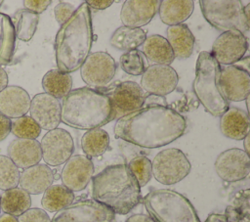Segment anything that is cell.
I'll return each mask as SVG.
<instances>
[{"mask_svg":"<svg viewBox=\"0 0 250 222\" xmlns=\"http://www.w3.org/2000/svg\"><path fill=\"white\" fill-rule=\"evenodd\" d=\"M187 120L167 105H146L117 119L114 135L141 148L155 149L182 137Z\"/></svg>","mask_w":250,"mask_h":222,"instance_id":"cell-1","label":"cell"},{"mask_svg":"<svg viewBox=\"0 0 250 222\" xmlns=\"http://www.w3.org/2000/svg\"><path fill=\"white\" fill-rule=\"evenodd\" d=\"M93 44L91 10L83 2L61 25L55 38V59L58 69L70 73L82 66Z\"/></svg>","mask_w":250,"mask_h":222,"instance_id":"cell-2","label":"cell"},{"mask_svg":"<svg viewBox=\"0 0 250 222\" xmlns=\"http://www.w3.org/2000/svg\"><path fill=\"white\" fill-rule=\"evenodd\" d=\"M94 200L114 214L125 215L141 201V187L126 164L106 166L92 180Z\"/></svg>","mask_w":250,"mask_h":222,"instance_id":"cell-3","label":"cell"},{"mask_svg":"<svg viewBox=\"0 0 250 222\" xmlns=\"http://www.w3.org/2000/svg\"><path fill=\"white\" fill-rule=\"evenodd\" d=\"M113 119L110 101L102 90L76 88L71 90L61 104V121L75 129L101 128Z\"/></svg>","mask_w":250,"mask_h":222,"instance_id":"cell-4","label":"cell"},{"mask_svg":"<svg viewBox=\"0 0 250 222\" xmlns=\"http://www.w3.org/2000/svg\"><path fill=\"white\" fill-rule=\"evenodd\" d=\"M220 70L221 66L209 52L199 53L192 89L199 103L213 116H221L229 108L221 91Z\"/></svg>","mask_w":250,"mask_h":222,"instance_id":"cell-5","label":"cell"},{"mask_svg":"<svg viewBox=\"0 0 250 222\" xmlns=\"http://www.w3.org/2000/svg\"><path fill=\"white\" fill-rule=\"evenodd\" d=\"M143 201L154 222H201L191 202L174 190L153 189Z\"/></svg>","mask_w":250,"mask_h":222,"instance_id":"cell-6","label":"cell"},{"mask_svg":"<svg viewBox=\"0 0 250 222\" xmlns=\"http://www.w3.org/2000/svg\"><path fill=\"white\" fill-rule=\"evenodd\" d=\"M199 6L204 19L218 30L239 31L246 36L249 32V20L244 6L239 0H200Z\"/></svg>","mask_w":250,"mask_h":222,"instance_id":"cell-7","label":"cell"},{"mask_svg":"<svg viewBox=\"0 0 250 222\" xmlns=\"http://www.w3.org/2000/svg\"><path fill=\"white\" fill-rule=\"evenodd\" d=\"M191 165L183 151L168 148L160 151L151 161V173L154 179L163 185H173L185 179Z\"/></svg>","mask_w":250,"mask_h":222,"instance_id":"cell-8","label":"cell"},{"mask_svg":"<svg viewBox=\"0 0 250 222\" xmlns=\"http://www.w3.org/2000/svg\"><path fill=\"white\" fill-rule=\"evenodd\" d=\"M115 60L104 51L90 53L80 67L82 80L89 88L97 89L107 86L116 72Z\"/></svg>","mask_w":250,"mask_h":222,"instance_id":"cell-9","label":"cell"},{"mask_svg":"<svg viewBox=\"0 0 250 222\" xmlns=\"http://www.w3.org/2000/svg\"><path fill=\"white\" fill-rule=\"evenodd\" d=\"M103 92L110 101L114 119L144 107L146 98L144 91L135 81L115 82Z\"/></svg>","mask_w":250,"mask_h":222,"instance_id":"cell-10","label":"cell"},{"mask_svg":"<svg viewBox=\"0 0 250 222\" xmlns=\"http://www.w3.org/2000/svg\"><path fill=\"white\" fill-rule=\"evenodd\" d=\"M115 214L94 200L72 202L55 213L51 222H112Z\"/></svg>","mask_w":250,"mask_h":222,"instance_id":"cell-11","label":"cell"},{"mask_svg":"<svg viewBox=\"0 0 250 222\" xmlns=\"http://www.w3.org/2000/svg\"><path fill=\"white\" fill-rule=\"evenodd\" d=\"M42 159L48 166H60L65 163L74 152V141L68 131L55 128L48 131L40 142Z\"/></svg>","mask_w":250,"mask_h":222,"instance_id":"cell-12","label":"cell"},{"mask_svg":"<svg viewBox=\"0 0 250 222\" xmlns=\"http://www.w3.org/2000/svg\"><path fill=\"white\" fill-rule=\"evenodd\" d=\"M214 167L217 175L223 181L229 183L238 182L248 177L250 158L243 150L231 148L219 154Z\"/></svg>","mask_w":250,"mask_h":222,"instance_id":"cell-13","label":"cell"},{"mask_svg":"<svg viewBox=\"0 0 250 222\" xmlns=\"http://www.w3.org/2000/svg\"><path fill=\"white\" fill-rule=\"evenodd\" d=\"M248 49L247 37L239 31L221 33L213 42L211 55L219 65L231 66L243 59Z\"/></svg>","mask_w":250,"mask_h":222,"instance_id":"cell-14","label":"cell"},{"mask_svg":"<svg viewBox=\"0 0 250 222\" xmlns=\"http://www.w3.org/2000/svg\"><path fill=\"white\" fill-rule=\"evenodd\" d=\"M178 82L179 75L171 66L151 65L142 73L140 86L150 95L164 97L176 89Z\"/></svg>","mask_w":250,"mask_h":222,"instance_id":"cell-15","label":"cell"},{"mask_svg":"<svg viewBox=\"0 0 250 222\" xmlns=\"http://www.w3.org/2000/svg\"><path fill=\"white\" fill-rule=\"evenodd\" d=\"M220 87L228 102L244 101L250 93V73L236 65L221 67Z\"/></svg>","mask_w":250,"mask_h":222,"instance_id":"cell-16","label":"cell"},{"mask_svg":"<svg viewBox=\"0 0 250 222\" xmlns=\"http://www.w3.org/2000/svg\"><path fill=\"white\" fill-rule=\"evenodd\" d=\"M93 175L94 164L91 158L85 155H75L64 163L60 177L62 185L73 193L84 190Z\"/></svg>","mask_w":250,"mask_h":222,"instance_id":"cell-17","label":"cell"},{"mask_svg":"<svg viewBox=\"0 0 250 222\" xmlns=\"http://www.w3.org/2000/svg\"><path fill=\"white\" fill-rule=\"evenodd\" d=\"M30 117L44 130L58 128L61 121V102L59 99L43 92L36 94L30 102Z\"/></svg>","mask_w":250,"mask_h":222,"instance_id":"cell-18","label":"cell"},{"mask_svg":"<svg viewBox=\"0 0 250 222\" xmlns=\"http://www.w3.org/2000/svg\"><path fill=\"white\" fill-rule=\"evenodd\" d=\"M159 0H127L120 10V20L124 26L139 27L147 24L156 15Z\"/></svg>","mask_w":250,"mask_h":222,"instance_id":"cell-19","label":"cell"},{"mask_svg":"<svg viewBox=\"0 0 250 222\" xmlns=\"http://www.w3.org/2000/svg\"><path fill=\"white\" fill-rule=\"evenodd\" d=\"M30 96L25 89L10 85L0 91V113L8 118L25 115L30 108Z\"/></svg>","mask_w":250,"mask_h":222,"instance_id":"cell-20","label":"cell"},{"mask_svg":"<svg viewBox=\"0 0 250 222\" xmlns=\"http://www.w3.org/2000/svg\"><path fill=\"white\" fill-rule=\"evenodd\" d=\"M8 157L18 168L25 169L42 159L40 143L36 139H14L7 149Z\"/></svg>","mask_w":250,"mask_h":222,"instance_id":"cell-21","label":"cell"},{"mask_svg":"<svg viewBox=\"0 0 250 222\" xmlns=\"http://www.w3.org/2000/svg\"><path fill=\"white\" fill-rule=\"evenodd\" d=\"M54 171L43 163L30 166L22 170L20 175V188L29 195L44 193L54 182Z\"/></svg>","mask_w":250,"mask_h":222,"instance_id":"cell-22","label":"cell"},{"mask_svg":"<svg viewBox=\"0 0 250 222\" xmlns=\"http://www.w3.org/2000/svg\"><path fill=\"white\" fill-rule=\"evenodd\" d=\"M220 130L224 136L232 140H243L250 130L248 112L236 108H229L220 118Z\"/></svg>","mask_w":250,"mask_h":222,"instance_id":"cell-23","label":"cell"},{"mask_svg":"<svg viewBox=\"0 0 250 222\" xmlns=\"http://www.w3.org/2000/svg\"><path fill=\"white\" fill-rule=\"evenodd\" d=\"M166 34V39L175 58L185 60L191 56L194 49L195 38L187 24L181 23L171 25L167 28Z\"/></svg>","mask_w":250,"mask_h":222,"instance_id":"cell-24","label":"cell"},{"mask_svg":"<svg viewBox=\"0 0 250 222\" xmlns=\"http://www.w3.org/2000/svg\"><path fill=\"white\" fill-rule=\"evenodd\" d=\"M192 0H162L159 2L157 13L161 22L169 26L183 23L192 14Z\"/></svg>","mask_w":250,"mask_h":222,"instance_id":"cell-25","label":"cell"},{"mask_svg":"<svg viewBox=\"0 0 250 222\" xmlns=\"http://www.w3.org/2000/svg\"><path fill=\"white\" fill-rule=\"evenodd\" d=\"M142 53L154 65L170 66L175 59L167 39L159 34L146 36L142 44Z\"/></svg>","mask_w":250,"mask_h":222,"instance_id":"cell-26","label":"cell"},{"mask_svg":"<svg viewBox=\"0 0 250 222\" xmlns=\"http://www.w3.org/2000/svg\"><path fill=\"white\" fill-rule=\"evenodd\" d=\"M31 206V198L21 188L3 191L0 195V209L9 215L19 217Z\"/></svg>","mask_w":250,"mask_h":222,"instance_id":"cell-27","label":"cell"},{"mask_svg":"<svg viewBox=\"0 0 250 222\" xmlns=\"http://www.w3.org/2000/svg\"><path fill=\"white\" fill-rule=\"evenodd\" d=\"M146 38V32L143 28L119 26L111 34L109 43L112 47L121 51L137 50Z\"/></svg>","mask_w":250,"mask_h":222,"instance_id":"cell-28","label":"cell"},{"mask_svg":"<svg viewBox=\"0 0 250 222\" xmlns=\"http://www.w3.org/2000/svg\"><path fill=\"white\" fill-rule=\"evenodd\" d=\"M74 200V194L62 184L51 185L41 199L43 210L48 212H58L71 204Z\"/></svg>","mask_w":250,"mask_h":222,"instance_id":"cell-29","label":"cell"},{"mask_svg":"<svg viewBox=\"0 0 250 222\" xmlns=\"http://www.w3.org/2000/svg\"><path fill=\"white\" fill-rule=\"evenodd\" d=\"M42 87L45 93L57 98L63 99L72 90V77L70 73L51 69L42 78Z\"/></svg>","mask_w":250,"mask_h":222,"instance_id":"cell-30","label":"cell"},{"mask_svg":"<svg viewBox=\"0 0 250 222\" xmlns=\"http://www.w3.org/2000/svg\"><path fill=\"white\" fill-rule=\"evenodd\" d=\"M16 35L11 18L0 13V67L8 66L14 60Z\"/></svg>","mask_w":250,"mask_h":222,"instance_id":"cell-31","label":"cell"},{"mask_svg":"<svg viewBox=\"0 0 250 222\" xmlns=\"http://www.w3.org/2000/svg\"><path fill=\"white\" fill-rule=\"evenodd\" d=\"M11 22L16 37L21 41L27 42L32 39L37 29L39 15L23 8L15 12Z\"/></svg>","mask_w":250,"mask_h":222,"instance_id":"cell-32","label":"cell"},{"mask_svg":"<svg viewBox=\"0 0 250 222\" xmlns=\"http://www.w3.org/2000/svg\"><path fill=\"white\" fill-rule=\"evenodd\" d=\"M80 145L86 156L97 157L104 155L107 150L109 146V135L102 128L88 130L83 134Z\"/></svg>","mask_w":250,"mask_h":222,"instance_id":"cell-33","label":"cell"},{"mask_svg":"<svg viewBox=\"0 0 250 222\" xmlns=\"http://www.w3.org/2000/svg\"><path fill=\"white\" fill-rule=\"evenodd\" d=\"M227 222H249V190L239 192L235 203L226 208Z\"/></svg>","mask_w":250,"mask_h":222,"instance_id":"cell-34","label":"cell"},{"mask_svg":"<svg viewBox=\"0 0 250 222\" xmlns=\"http://www.w3.org/2000/svg\"><path fill=\"white\" fill-rule=\"evenodd\" d=\"M20 169L7 156L0 155V190L7 191L19 186Z\"/></svg>","mask_w":250,"mask_h":222,"instance_id":"cell-35","label":"cell"},{"mask_svg":"<svg viewBox=\"0 0 250 222\" xmlns=\"http://www.w3.org/2000/svg\"><path fill=\"white\" fill-rule=\"evenodd\" d=\"M11 132L17 138L36 139L41 133V128L30 116L23 115L12 121Z\"/></svg>","mask_w":250,"mask_h":222,"instance_id":"cell-36","label":"cell"},{"mask_svg":"<svg viewBox=\"0 0 250 222\" xmlns=\"http://www.w3.org/2000/svg\"><path fill=\"white\" fill-rule=\"evenodd\" d=\"M140 187L146 186L151 179V161L145 155L133 157L127 165Z\"/></svg>","mask_w":250,"mask_h":222,"instance_id":"cell-37","label":"cell"},{"mask_svg":"<svg viewBox=\"0 0 250 222\" xmlns=\"http://www.w3.org/2000/svg\"><path fill=\"white\" fill-rule=\"evenodd\" d=\"M121 68L128 74L138 76L146 69L145 61L138 50H131L123 53L119 59Z\"/></svg>","mask_w":250,"mask_h":222,"instance_id":"cell-38","label":"cell"},{"mask_svg":"<svg viewBox=\"0 0 250 222\" xmlns=\"http://www.w3.org/2000/svg\"><path fill=\"white\" fill-rule=\"evenodd\" d=\"M18 222H51L47 212L41 208H29L18 217Z\"/></svg>","mask_w":250,"mask_h":222,"instance_id":"cell-39","label":"cell"},{"mask_svg":"<svg viewBox=\"0 0 250 222\" xmlns=\"http://www.w3.org/2000/svg\"><path fill=\"white\" fill-rule=\"evenodd\" d=\"M75 7L66 2H59L54 8L55 19L61 25L63 24L74 13Z\"/></svg>","mask_w":250,"mask_h":222,"instance_id":"cell-40","label":"cell"},{"mask_svg":"<svg viewBox=\"0 0 250 222\" xmlns=\"http://www.w3.org/2000/svg\"><path fill=\"white\" fill-rule=\"evenodd\" d=\"M24 9L37 15L43 13L51 4L50 0H24L22 2Z\"/></svg>","mask_w":250,"mask_h":222,"instance_id":"cell-41","label":"cell"},{"mask_svg":"<svg viewBox=\"0 0 250 222\" xmlns=\"http://www.w3.org/2000/svg\"><path fill=\"white\" fill-rule=\"evenodd\" d=\"M11 119L0 113V142L5 140L11 133Z\"/></svg>","mask_w":250,"mask_h":222,"instance_id":"cell-42","label":"cell"},{"mask_svg":"<svg viewBox=\"0 0 250 222\" xmlns=\"http://www.w3.org/2000/svg\"><path fill=\"white\" fill-rule=\"evenodd\" d=\"M85 3L88 5L89 8H93L94 10H104L108 7H110L113 4L112 0H88L85 1Z\"/></svg>","mask_w":250,"mask_h":222,"instance_id":"cell-43","label":"cell"},{"mask_svg":"<svg viewBox=\"0 0 250 222\" xmlns=\"http://www.w3.org/2000/svg\"><path fill=\"white\" fill-rule=\"evenodd\" d=\"M126 222H154L148 215L137 213L129 216L126 219Z\"/></svg>","mask_w":250,"mask_h":222,"instance_id":"cell-44","label":"cell"},{"mask_svg":"<svg viewBox=\"0 0 250 222\" xmlns=\"http://www.w3.org/2000/svg\"><path fill=\"white\" fill-rule=\"evenodd\" d=\"M204 222H227L224 214L220 213H211L208 215Z\"/></svg>","mask_w":250,"mask_h":222,"instance_id":"cell-45","label":"cell"},{"mask_svg":"<svg viewBox=\"0 0 250 222\" xmlns=\"http://www.w3.org/2000/svg\"><path fill=\"white\" fill-rule=\"evenodd\" d=\"M8 81L9 79L6 70L2 67H0V91L8 86Z\"/></svg>","mask_w":250,"mask_h":222,"instance_id":"cell-46","label":"cell"},{"mask_svg":"<svg viewBox=\"0 0 250 222\" xmlns=\"http://www.w3.org/2000/svg\"><path fill=\"white\" fill-rule=\"evenodd\" d=\"M0 222H18V218L6 213L0 215Z\"/></svg>","mask_w":250,"mask_h":222,"instance_id":"cell-47","label":"cell"},{"mask_svg":"<svg viewBox=\"0 0 250 222\" xmlns=\"http://www.w3.org/2000/svg\"><path fill=\"white\" fill-rule=\"evenodd\" d=\"M249 138H250V134L246 135L243 139V145H244V150L243 151L246 154H249V150H250V148H249Z\"/></svg>","mask_w":250,"mask_h":222,"instance_id":"cell-48","label":"cell"},{"mask_svg":"<svg viewBox=\"0 0 250 222\" xmlns=\"http://www.w3.org/2000/svg\"><path fill=\"white\" fill-rule=\"evenodd\" d=\"M3 4V1L2 0H0V7H1V5Z\"/></svg>","mask_w":250,"mask_h":222,"instance_id":"cell-49","label":"cell"},{"mask_svg":"<svg viewBox=\"0 0 250 222\" xmlns=\"http://www.w3.org/2000/svg\"><path fill=\"white\" fill-rule=\"evenodd\" d=\"M0 211H1V209H0Z\"/></svg>","mask_w":250,"mask_h":222,"instance_id":"cell-50","label":"cell"}]
</instances>
